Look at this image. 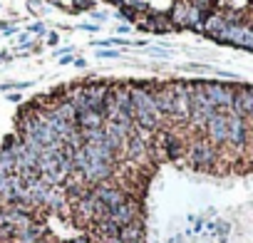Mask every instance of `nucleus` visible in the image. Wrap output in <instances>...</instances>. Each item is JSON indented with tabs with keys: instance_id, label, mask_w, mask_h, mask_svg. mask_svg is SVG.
I'll list each match as a JSON object with an SVG mask.
<instances>
[{
	"instance_id": "f257e3e1",
	"label": "nucleus",
	"mask_w": 253,
	"mask_h": 243,
	"mask_svg": "<svg viewBox=\"0 0 253 243\" xmlns=\"http://www.w3.org/2000/svg\"><path fill=\"white\" fill-rule=\"evenodd\" d=\"M184 164L194 171H206V174H218L223 171L221 164V149H216L204 134L201 137H189L186 142V154Z\"/></svg>"
},
{
	"instance_id": "f03ea898",
	"label": "nucleus",
	"mask_w": 253,
	"mask_h": 243,
	"mask_svg": "<svg viewBox=\"0 0 253 243\" xmlns=\"http://www.w3.org/2000/svg\"><path fill=\"white\" fill-rule=\"evenodd\" d=\"M199 82H201V92L216 107V112H231L233 94H236L233 84H223V82H216V80H199Z\"/></svg>"
},
{
	"instance_id": "7ed1b4c3",
	"label": "nucleus",
	"mask_w": 253,
	"mask_h": 243,
	"mask_svg": "<svg viewBox=\"0 0 253 243\" xmlns=\"http://www.w3.org/2000/svg\"><path fill=\"white\" fill-rule=\"evenodd\" d=\"M221 45H233L241 50L253 52V25L251 23H236V25H226Z\"/></svg>"
},
{
	"instance_id": "20e7f679",
	"label": "nucleus",
	"mask_w": 253,
	"mask_h": 243,
	"mask_svg": "<svg viewBox=\"0 0 253 243\" xmlns=\"http://www.w3.org/2000/svg\"><path fill=\"white\" fill-rule=\"evenodd\" d=\"M204 137H206L216 149H223V147H226V142H228V112H216V114L206 122Z\"/></svg>"
},
{
	"instance_id": "39448f33",
	"label": "nucleus",
	"mask_w": 253,
	"mask_h": 243,
	"mask_svg": "<svg viewBox=\"0 0 253 243\" xmlns=\"http://www.w3.org/2000/svg\"><path fill=\"white\" fill-rule=\"evenodd\" d=\"M251 109H253V87H251V84L236 87L233 104H231V114H236V117H241V119H248Z\"/></svg>"
},
{
	"instance_id": "423d86ee",
	"label": "nucleus",
	"mask_w": 253,
	"mask_h": 243,
	"mask_svg": "<svg viewBox=\"0 0 253 243\" xmlns=\"http://www.w3.org/2000/svg\"><path fill=\"white\" fill-rule=\"evenodd\" d=\"M144 236H147V228H144V218L139 221H132L119 228V241L122 243H144Z\"/></svg>"
},
{
	"instance_id": "0eeeda50",
	"label": "nucleus",
	"mask_w": 253,
	"mask_h": 243,
	"mask_svg": "<svg viewBox=\"0 0 253 243\" xmlns=\"http://www.w3.org/2000/svg\"><path fill=\"white\" fill-rule=\"evenodd\" d=\"M226 25H228V23H226V18H223L221 13H211V15L206 18V23H204V35L211 38V40H216V42H221Z\"/></svg>"
},
{
	"instance_id": "6e6552de",
	"label": "nucleus",
	"mask_w": 253,
	"mask_h": 243,
	"mask_svg": "<svg viewBox=\"0 0 253 243\" xmlns=\"http://www.w3.org/2000/svg\"><path fill=\"white\" fill-rule=\"evenodd\" d=\"M104 117L97 112H80L77 114V129H102Z\"/></svg>"
},
{
	"instance_id": "1a4fd4ad",
	"label": "nucleus",
	"mask_w": 253,
	"mask_h": 243,
	"mask_svg": "<svg viewBox=\"0 0 253 243\" xmlns=\"http://www.w3.org/2000/svg\"><path fill=\"white\" fill-rule=\"evenodd\" d=\"M28 8L33 10V13H47V3H45V0H28Z\"/></svg>"
},
{
	"instance_id": "9d476101",
	"label": "nucleus",
	"mask_w": 253,
	"mask_h": 243,
	"mask_svg": "<svg viewBox=\"0 0 253 243\" xmlns=\"http://www.w3.org/2000/svg\"><path fill=\"white\" fill-rule=\"evenodd\" d=\"M119 50H97V57H102V60H119Z\"/></svg>"
},
{
	"instance_id": "9b49d317",
	"label": "nucleus",
	"mask_w": 253,
	"mask_h": 243,
	"mask_svg": "<svg viewBox=\"0 0 253 243\" xmlns=\"http://www.w3.org/2000/svg\"><path fill=\"white\" fill-rule=\"evenodd\" d=\"M65 243H94V241H92L89 233H80V236H75V238H70V241H65Z\"/></svg>"
},
{
	"instance_id": "f8f14e48",
	"label": "nucleus",
	"mask_w": 253,
	"mask_h": 243,
	"mask_svg": "<svg viewBox=\"0 0 253 243\" xmlns=\"http://www.w3.org/2000/svg\"><path fill=\"white\" fill-rule=\"evenodd\" d=\"M30 33L33 35H45V25L42 23H35V25H30Z\"/></svg>"
},
{
	"instance_id": "ddd939ff",
	"label": "nucleus",
	"mask_w": 253,
	"mask_h": 243,
	"mask_svg": "<svg viewBox=\"0 0 253 243\" xmlns=\"http://www.w3.org/2000/svg\"><path fill=\"white\" fill-rule=\"evenodd\" d=\"M149 55H154V57H171V52H169V50H159V47L149 50Z\"/></svg>"
},
{
	"instance_id": "4468645a",
	"label": "nucleus",
	"mask_w": 253,
	"mask_h": 243,
	"mask_svg": "<svg viewBox=\"0 0 253 243\" xmlns=\"http://www.w3.org/2000/svg\"><path fill=\"white\" fill-rule=\"evenodd\" d=\"M109 15L107 13H99V10H92V20H97V23H104Z\"/></svg>"
},
{
	"instance_id": "2eb2a0df",
	"label": "nucleus",
	"mask_w": 253,
	"mask_h": 243,
	"mask_svg": "<svg viewBox=\"0 0 253 243\" xmlns=\"http://www.w3.org/2000/svg\"><path fill=\"white\" fill-rule=\"evenodd\" d=\"M80 30H87V33H99V25H92V23H82Z\"/></svg>"
},
{
	"instance_id": "dca6fc26",
	"label": "nucleus",
	"mask_w": 253,
	"mask_h": 243,
	"mask_svg": "<svg viewBox=\"0 0 253 243\" xmlns=\"http://www.w3.org/2000/svg\"><path fill=\"white\" fill-rule=\"evenodd\" d=\"M62 65H70V62H75V57H70V55H65V57H57Z\"/></svg>"
},
{
	"instance_id": "f3484780",
	"label": "nucleus",
	"mask_w": 253,
	"mask_h": 243,
	"mask_svg": "<svg viewBox=\"0 0 253 243\" xmlns=\"http://www.w3.org/2000/svg\"><path fill=\"white\" fill-rule=\"evenodd\" d=\"M119 33L126 35V33H132V28H129V25H119Z\"/></svg>"
},
{
	"instance_id": "a211bd4d",
	"label": "nucleus",
	"mask_w": 253,
	"mask_h": 243,
	"mask_svg": "<svg viewBox=\"0 0 253 243\" xmlns=\"http://www.w3.org/2000/svg\"><path fill=\"white\" fill-rule=\"evenodd\" d=\"M75 65H77V67H87V62H84L82 57H75Z\"/></svg>"
},
{
	"instance_id": "6ab92c4d",
	"label": "nucleus",
	"mask_w": 253,
	"mask_h": 243,
	"mask_svg": "<svg viewBox=\"0 0 253 243\" xmlns=\"http://www.w3.org/2000/svg\"><path fill=\"white\" fill-rule=\"evenodd\" d=\"M47 42H52V45H55V42H57V35H55V33H50V35H47Z\"/></svg>"
},
{
	"instance_id": "aec40b11",
	"label": "nucleus",
	"mask_w": 253,
	"mask_h": 243,
	"mask_svg": "<svg viewBox=\"0 0 253 243\" xmlns=\"http://www.w3.org/2000/svg\"><path fill=\"white\" fill-rule=\"evenodd\" d=\"M10 60H13V57H10V55H5V52L0 55V62H10Z\"/></svg>"
},
{
	"instance_id": "412c9836",
	"label": "nucleus",
	"mask_w": 253,
	"mask_h": 243,
	"mask_svg": "<svg viewBox=\"0 0 253 243\" xmlns=\"http://www.w3.org/2000/svg\"><path fill=\"white\" fill-rule=\"evenodd\" d=\"M0 223H5V216H3V206H0Z\"/></svg>"
},
{
	"instance_id": "4be33fe9",
	"label": "nucleus",
	"mask_w": 253,
	"mask_h": 243,
	"mask_svg": "<svg viewBox=\"0 0 253 243\" xmlns=\"http://www.w3.org/2000/svg\"><path fill=\"white\" fill-rule=\"evenodd\" d=\"M0 203H3V196H0Z\"/></svg>"
}]
</instances>
